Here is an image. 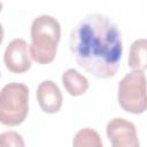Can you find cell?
<instances>
[{"instance_id":"cell-2","label":"cell","mask_w":147,"mask_h":147,"mask_svg":"<svg viewBox=\"0 0 147 147\" xmlns=\"http://www.w3.org/2000/svg\"><path fill=\"white\" fill-rule=\"evenodd\" d=\"M61 37V26L51 15H40L31 24L30 54L39 64L51 63L56 55L57 44Z\"/></svg>"},{"instance_id":"cell-8","label":"cell","mask_w":147,"mask_h":147,"mask_svg":"<svg viewBox=\"0 0 147 147\" xmlns=\"http://www.w3.org/2000/svg\"><path fill=\"white\" fill-rule=\"evenodd\" d=\"M62 84L72 96L82 95L88 88V80L76 69H68L62 74Z\"/></svg>"},{"instance_id":"cell-10","label":"cell","mask_w":147,"mask_h":147,"mask_svg":"<svg viewBox=\"0 0 147 147\" xmlns=\"http://www.w3.org/2000/svg\"><path fill=\"white\" fill-rule=\"evenodd\" d=\"M72 145L75 147H102V141L95 130L85 127L76 133Z\"/></svg>"},{"instance_id":"cell-7","label":"cell","mask_w":147,"mask_h":147,"mask_svg":"<svg viewBox=\"0 0 147 147\" xmlns=\"http://www.w3.org/2000/svg\"><path fill=\"white\" fill-rule=\"evenodd\" d=\"M37 101L47 114H55L62 106V94L59 86L52 80H44L37 87Z\"/></svg>"},{"instance_id":"cell-3","label":"cell","mask_w":147,"mask_h":147,"mask_svg":"<svg viewBox=\"0 0 147 147\" xmlns=\"http://www.w3.org/2000/svg\"><path fill=\"white\" fill-rule=\"evenodd\" d=\"M29 111V88L22 83H9L0 93V122L7 126L21 124Z\"/></svg>"},{"instance_id":"cell-9","label":"cell","mask_w":147,"mask_h":147,"mask_svg":"<svg viewBox=\"0 0 147 147\" xmlns=\"http://www.w3.org/2000/svg\"><path fill=\"white\" fill-rule=\"evenodd\" d=\"M127 64L133 70L147 69V39H137L131 44Z\"/></svg>"},{"instance_id":"cell-11","label":"cell","mask_w":147,"mask_h":147,"mask_svg":"<svg viewBox=\"0 0 147 147\" xmlns=\"http://www.w3.org/2000/svg\"><path fill=\"white\" fill-rule=\"evenodd\" d=\"M0 145L2 147L7 146H24L22 136L14 131H6L0 136Z\"/></svg>"},{"instance_id":"cell-4","label":"cell","mask_w":147,"mask_h":147,"mask_svg":"<svg viewBox=\"0 0 147 147\" xmlns=\"http://www.w3.org/2000/svg\"><path fill=\"white\" fill-rule=\"evenodd\" d=\"M117 100L127 113L138 115L147 110V80L142 70H132L121 79Z\"/></svg>"},{"instance_id":"cell-6","label":"cell","mask_w":147,"mask_h":147,"mask_svg":"<svg viewBox=\"0 0 147 147\" xmlns=\"http://www.w3.org/2000/svg\"><path fill=\"white\" fill-rule=\"evenodd\" d=\"M30 47L26 41L21 38L13 39L6 47L3 62L6 68L14 74H23L31 68Z\"/></svg>"},{"instance_id":"cell-5","label":"cell","mask_w":147,"mask_h":147,"mask_svg":"<svg viewBox=\"0 0 147 147\" xmlns=\"http://www.w3.org/2000/svg\"><path fill=\"white\" fill-rule=\"evenodd\" d=\"M107 137L113 147H138L139 140L136 125L122 117H115L107 123Z\"/></svg>"},{"instance_id":"cell-1","label":"cell","mask_w":147,"mask_h":147,"mask_svg":"<svg viewBox=\"0 0 147 147\" xmlns=\"http://www.w3.org/2000/svg\"><path fill=\"white\" fill-rule=\"evenodd\" d=\"M70 52L79 67L98 78L116 75L123 52L121 32L106 15L90 14L71 30Z\"/></svg>"}]
</instances>
